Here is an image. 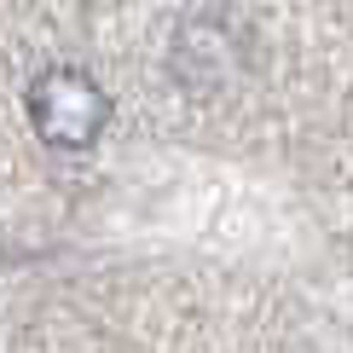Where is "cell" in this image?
Listing matches in <instances>:
<instances>
[{
	"mask_svg": "<svg viewBox=\"0 0 353 353\" xmlns=\"http://www.w3.org/2000/svg\"><path fill=\"white\" fill-rule=\"evenodd\" d=\"M23 105H29V128H35L41 145H52V151H87V145L110 128V110H116L110 93L76 64L41 70V76L29 81Z\"/></svg>",
	"mask_w": 353,
	"mask_h": 353,
	"instance_id": "obj_1",
	"label": "cell"
}]
</instances>
